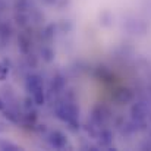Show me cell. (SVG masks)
Returning a JSON list of instances; mask_svg holds the SVG:
<instances>
[{
    "label": "cell",
    "mask_w": 151,
    "mask_h": 151,
    "mask_svg": "<svg viewBox=\"0 0 151 151\" xmlns=\"http://www.w3.org/2000/svg\"><path fill=\"white\" fill-rule=\"evenodd\" d=\"M1 148H4V150H7V148H10V150H19L16 145H13V144H9V142H3V144H1Z\"/></svg>",
    "instance_id": "obj_14"
},
{
    "label": "cell",
    "mask_w": 151,
    "mask_h": 151,
    "mask_svg": "<svg viewBox=\"0 0 151 151\" xmlns=\"http://www.w3.org/2000/svg\"><path fill=\"white\" fill-rule=\"evenodd\" d=\"M32 101H34L35 104H38V106H41V104L46 103V93H44V88H43V90H38V91H35V93H32Z\"/></svg>",
    "instance_id": "obj_9"
},
{
    "label": "cell",
    "mask_w": 151,
    "mask_h": 151,
    "mask_svg": "<svg viewBox=\"0 0 151 151\" xmlns=\"http://www.w3.org/2000/svg\"><path fill=\"white\" fill-rule=\"evenodd\" d=\"M3 111H4V116H6L9 120H12L13 123H19V117H18L16 113H13L12 110H3Z\"/></svg>",
    "instance_id": "obj_12"
},
{
    "label": "cell",
    "mask_w": 151,
    "mask_h": 151,
    "mask_svg": "<svg viewBox=\"0 0 151 151\" xmlns=\"http://www.w3.org/2000/svg\"><path fill=\"white\" fill-rule=\"evenodd\" d=\"M56 116L63 120L65 123H68L72 129H78L79 128V122H78V114H79V109L70 103V101H65V103H57L56 109H54Z\"/></svg>",
    "instance_id": "obj_1"
},
{
    "label": "cell",
    "mask_w": 151,
    "mask_h": 151,
    "mask_svg": "<svg viewBox=\"0 0 151 151\" xmlns=\"http://www.w3.org/2000/svg\"><path fill=\"white\" fill-rule=\"evenodd\" d=\"M49 141H50L51 145L54 148H57V150H62V148H65L68 145V138L60 131H53L49 135Z\"/></svg>",
    "instance_id": "obj_3"
},
{
    "label": "cell",
    "mask_w": 151,
    "mask_h": 151,
    "mask_svg": "<svg viewBox=\"0 0 151 151\" xmlns=\"http://www.w3.org/2000/svg\"><path fill=\"white\" fill-rule=\"evenodd\" d=\"M44 1H46L47 4H54V3H56V0H44Z\"/></svg>",
    "instance_id": "obj_15"
},
{
    "label": "cell",
    "mask_w": 151,
    "mask_h": 151,
    "mask_svg": "<svg viewBox=\"0 0 151 151\" xmlns=\"http://www.w3.org/2000/svg\"><path fill=\"white\" fill-rule=\"evenodd\" d=\"M15 9L18 13H27L29 9V0H15Z\"/></svg>",
    "instance_id": "obj_7"
},
{
    "label": "cell",
    "mask_w": 151,
    "mask_h": 151,
    "mask_svg": "<svg viewBox=\"0 0 151 151\" xmlns=\"http://www.w3.org/2000/svg\"><path fill=\"white\" fill-rule=\"evenodd\" d=\"M63 88H65V79H63V76H60V75L54 76L53 78V82H51V91L53 93H60Z\"/></svg>",
    "instance_id": "obj_6"
},
{
    "label": "cell",
    "mask_w": 151,
    "mask_h": 151,
    "mask_svg": "<svg viewBox=\"0 0 151 151\" xmlns=\"http://www.w3.org/2000/svg\"><path fill=\"white\" fill-rule=\"evenodd\" d=\"M25 85H27V90H28L31 94L35 93V91H38V90H43V88H44V84H43L41 76H40V75H35V73H31V75L27 76Z\"/></svg>",
    "instance_id": "obj_2"
},
{
    "label": "cell",
    "mask_w": 151,
    "mask_h": 151,
    "mask_svg": "<svg viewBox=\"0 0 151 151\" xmlns=\"http://www.w3.org/2000/svg\"><path fill=\"white\" fill-rule=\"evenodd\" d=\"M43 37H44L46 40H51V38L54 37V25H49V27L44 29Z\"/></svg>",
    "instance_id": "obj_13"
},
{
    "label": "cell",
    "mask_w": 151,
    "mask_h": 151,
    "mask_svg": "<svg viewBox=\"0 0 151 151\" xmlns=\"http://www.w3.org/2000/svg\"><path fill=\"white\" fill-rule=\"evenodd\" d=\"M41 56H43V60H46L47 63L54 60V51L51 50L50 47H43L41 49Z\"/></svg>",
    "instance_id": "obj_10"
},
{
    "label": "cell",
    "mask_w": 151,
    "mask_h": 151,
    "mask_svg": "<svg viewBox=\"0 0 151 151\" xmlns=\"http://www.w3.org/2000/svg\"><path fill=\"white\" fill-rule=\"evenodd\" d=\"M19 49L22 53H25V54H28L29 50H31V40L28 38V35H25V34H21L19 35Z\"/></svg>",
    "instance_id": "obj_5"
},
{
    "label": "cell",
    "mask_w": 151,
    "mask_h": 151,
    "mask_svg": "<svg viewBox=\"0 0 151 151\" xmlns=\"http://www.w3.org/2000/svg\"><path fill=\"white\" fill-rule=\"evenodd\" d=\"M9 70H10V63L9 60H1L0 62V81H4L9 75Z\"/></svg>",
    "instance_id": "obj_8"
},
{
    "label": "cell",
    "mask_w": 151,
    "mask_h": 151,
    "mask_svg": "<svg viewBox=\"0 0 151 151\" xmlns=\"http://www.w3.org/2000/svg\"><path fill=\"white\" fill-rule=\"evenodd\" d=\"M10 38V27L4 22H0V49L6 47Z\"/></svg>",
    "instance_id": "obj_4"
},
{
    "label": "cell",
    "mask_w": 151,
    "mask_h": 151,
    "mask_svg": "<svg viewBox=\"0 0 151 151\" xmlns=\"http://www.w3.org/2000/svg\"><path fill=\"white\" fill-rule=\"evenodd\" d=\"M100 138H101V144H104V145H109L111 142V134L109 131H103Z\"/></svg>",
    "instance_id": "obj_11"
}]
</instances>
